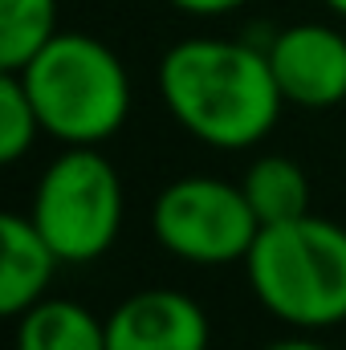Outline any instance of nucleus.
<instances>
[{"instance_id":"obj_11","label":"nucleus","mask_w":346,"mask_h":350,"mask_svg":"<svg viewBox=\"0 0 346 350\" xmlns=\"http://www.w3.org/2000/svg\"><path fill=\"white\" fill-rule=\"evenodd\" d=\"M57 37V0H0V70H25Z\"/></svg>"},{"instance_id":"obj_2","label":"nucleus","mask_w":346,"mask_h":350,"mask_svg":"<svg viewBox=\"0 0 346 350\" xmlns=\"http://www.w3.org/2000/svg\"><path fill=\"white\" fill-rule=\"evenodd\" d=\"M257 301L293 330H326L346 322V228L297 216L265 224L245 257Z\"/></svg>"},{"instance_id":"obj_1","label":"nucleus","mask_w":346,"mask_h":350,"mask_svg":"<svg viewBox=\"0 0 346 350\" xmlns=\"http://www.w3.org/2000/svg\"><path fill=\"white\" fill-rule=\"evenodd\" d=\"M159 94L175 122L216 151L261 143L285 102L265 45L228 37L175 41L159 62Z\"/></svg>"},{"instance_id":"obj_6","label":"nucleus","mask_w":346,"mask_h":350,"mask_svg":"<svg viewBox=\"0 0 346 350\" xmlns=\"http://www.w3.org/2000/svg\"><path fill=\"white\" fill-rule=\"evenodd\" d=\"M273 78L285 102L326 110L346 102V37L330 25H293L265 45Z\"/></svg>"},{"instance_id":"obj_5","label":"nucleus","mask_w":346,"mask_h":350,"mask_svg":"<svg viewBox=\"0 0 346 350\" xmlns=\"http://www.w3.org/2000/svg\"><path fill=\"white\" fill-rule=\"evenodd\" d=\"M151 232L187 265H228L249 257L261 220L245 187L216 175H183L155 196Z\"/></svg>"},{"instance_id":"obj_13","label":"nucleus","mask_w":346,"mask_h":350,"mask_svg":"<svg viewBox=\"0 0 346 350\" xmlns=\"http://www.w3.org/2000/svg\"><path fill=\"white\" fill-rule=\"evenodd\" d=\"M168 4H175V8L187 12V16H224V12L245 8L249 0H168Z\"/></svg>"},{"instance_id":"obj_8","label":"nucleus","mask_w":346,"mask_h":350,"mask_svg":"<svg viewBox=\"0 0 346 350\" xmlns=\"http://www.w3.org/2000/svg\"><path fill=\"white\" fill-rule=\"evenodd\" d=\"M57 265L62 257L49 249V241L37 232L29 216L4 212L0 216V314L21 318L29 306H37Z\"/></svg>"},{"instance_id":"obj_15","label":"nucleus","mask_w":346,"mask_h":350,"mask_svg":"<svg viewBox=\"0 0 346 350\" xmlns=\"http://www.w3.org/2000/svg\"><path fill=\"white\" fill-rule=\"evenodd\" d=\"M326 8H330V12H338V16H346V0H326Z\"/></svg>"},{"instance_id":"obj_12","label":"nucleus","mask_w":346,"mask_h":350,"mask_svg":"<svg viewBox=\"0 0 346 350\" xmlns=\"http://www.w3.org/2000/svg\"><path fill=\"white\" fill-rule=\"evenodd\" d=\"M41 131L45 126L37 118V106H33L29 90L21 82V74L4 70V78H0V159L4 163L25 159Z\"/></svg>"},{"instance_id":"obj_10","label":"nucleus","mask_w":346,"mask_h":350,"mask_svg":"<svg viewBox=\"0 0 346 350\" xmlns=\"http://www.w3.org/2000/svg\"><path fill=\"white\" fill-rule=\"evenodd\" d=\"M245 200L253 204L261 228L265 224H285L310 212V179L306 172L285 159V155H261L245 175Z\"/></svg>"},{"instance_id":"obj_3","label":"nucleus","mask_w":346,"mask_h":350,"mask_svg":"<svg viewBox=\"0 0 346 350\" xmlns=\"http://www.w3.org/2000/svg\"><path fill=\"white\" fill-rule=\"evenodd\" d=\"M21 74L45 135L66 147H98L131 114V78L110 45L86 33H57Z\"/></svg>"},{"instance_id":"obj_4","label":"nucleus","mask_w":346,"mask_h":350,"mask_svg":"<svg viewBox=\"0 0 346 350\" xmlns=\"http://www.w3.org/2000/svg\"><path fill=\"white\" fill-rule=\"evenodd\" d=\"M29 220L62 265L110 253L122 228V179L98 147H66L37 179Z\"/></svg>"},{"instance_id":"obj_9","label":"nucleus","mask_w":346,"mask_h":350,"mask_svg":"<svg viewBox=\"0 0 346 350\" xmlns=\"http://www.w3.org/2000/svg\"><path fill=\"white\" fill-rule=\"evenodd\" d=\"M16 350H106V322L82 301L41 297L16 318Z\"/></svg>"},{"instance_id":"obj_7","label":"nucleus","mask_w":346,"mask_h":350,"mask_svg":"<svg viewBox=\"0 0 346 350\" xmlns=\"http://www.w3.org/2000/svg\"><path fill=\"white\" fill-rule=\"evenodd\" d=\"M212 326L196 297L179 289H143L106 318V350H208Z\"/></svg>"},{"instance_id":"obj_14","label":"nucleus","mask_w":346,"mask_h":350,"mask_svg":"<svg viewBox=\"0 0 346 350\" xmlns=\"http://www.w3.org/2000/svg\"><path fill=\"white\" fill-rule=\"evenodd\" d=\"M265 350H326L322 342H310V338H285V342H273Z\"/></svg>"}]
</instances>
